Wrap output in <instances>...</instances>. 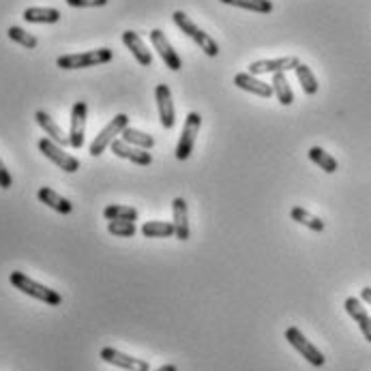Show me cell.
<instances>
[{"instance_id": "cell-1", "label": "cell", "mask_w": 371, "mask_h": 371, "mask_svg": "<svg viewBox=\"0 0 371 371\" xmlns=\"http://www.w3.org/2000/svg\"><path fill=\"white\" fill-rule=\"evenodd\" d=\"M9 281H11V286L15 290H19L21 294L33 296L41 302L50 305V307H58V305L62 302V296L56 290H50L48 286H43V283H37L35 279H30L26 273H21V271H13L9 275Z\"/></svg>"}, {"instance_id": "cell-13", "label": "cell", "mask_w": 371, "mask_h": 371, "mask_svg": "<svg viewBox=\"0 0 371 371\" xmlns=\"http://www.w3.org/2000/svg\"><path fill=\"white\" fill-rule=\"evenodd\" d=\"M155 99H157V110H159V118L163 129H172L174 123H177V114H174V101H172V93L168 84H159L155 89Z\"/></svg>"}, {"instance_id": "cell-32", "label": "cell", "mask_w": 371, "mask_h": 371, "mask_svg": "<svg viewBox=\"0 0 371 371\" xmlns=\"http://www.w3.org/2000/svg\"><path fill=\"white\" fill-rule=\"evenodd\" d=\"M13 187V177L11 172L5 168V163L0 161V189H11Z\"/></svg>"}, {"instance_id": "cell-16", "label": "cell", "mask_w": 371, "mask_h": 371, "mask_svg": "<svg viewBox=\"0 0 371 371\" xmlns=\"http://www.w3.org/2000/svg\"><path fill=\"white\" fill-rule=\"evenodd\" d=\"M35 120H37V125L43 129V131H46V136L52 140V142H56L58 146H71L69 144V136L67 134H64V131H62V127L48 114V112H43V110H39L37 114H35Z\"/></svg>"}, {"instance_id": "cell-4", "label": "cell", "mask_w": 371, "mask_h": 371, "mask_svg": "<svg viewBox=\"0 0 371 371\" xmlns=\"http://www.w3.org/2000/svg\"><path fill=\"white\" fill-rule=\"evenodd\" d=\"M129 127V116L127 114H116L110 123H107L99 134H97V138L91 142V146H89V152L93 157H101L103 152H105V148L107 146H112V142L114 140H118L116 136H123V131Z\"/></svg>"}, {"instance_id": "cell-28", "label": "cell", "mask_w": 371, "mask_h": 371, "mask_svg": "<svg viewBox=\"0 0 371 371\" xmlns=\"http://www.w3.org/2000/svg\"><path fill=\"white\" fill-rule=\"evenodd\" d=\"M221 3L245 9V11H253V13H271L273 11L271 0H221Z\"/></svg>"}, {"instance_id": "cell-20", "label": "cell", "mask_w": 371, "mask_h": 371, "mask_svg": "<svg viewBox=\"0 0 371 371\" xmlns=\"http://www.w3.org/2000/svg\"><path fill=\"white\" fill-rule=\"evenodd\" d=\"M21 17H24L28 24H56L60 19V11L52 7H28Z\"/></svg>"}, {"instance_id": "cell-5", "label": "cell", "mask_w": 371, "mask_h": 371, "mask_svg": "<svg viewBox=\"0 0 371 371\" xmlns=\"http://www.w3.org/2000/svg\"><path fill=\"white\" fill-rule=\"evenodd\" d=\"M286 339H288V343L294 347V350H296L302 359H307V363H311L314 367H322V365L326 363L324 354L318 350V347H316L307 337L300 333V329H296V326H290V329L286 331Z\"/></svg>"}, {"instance_id": "cell-31", "label": "cell", "mask_w": 371, "mask_h": 371, "mask_svg": "<svg viewBox=\"0 0 371 371\" xmlns=\"http://www.w3.org/2000/svg\"><path fill=\"white\" fill-rule=\"evenodd\" d=\"M73 9H86V7H103L107 5V0H64Z\"/></svg>"}, {"instance_id": "cell-23", "label": "cell", "mask_w": 371, "mask_h": 371, "mask_svg": "<svg viewBox=\"0 0 371 371\" xmlns=\"http://www.w3.org/2000/svg\"><path fill=\"white\" fill-rule=\"evenodd\" d=\"M290 217H292L296 224H300V226H305V228H309V230H314V232H324V228H326L320 217L311 215L309 210H305V208H300V206H294V208L290 210Z\"/></svg>"}, {"instance_id": "cell-11", "label": "cell", "mask_w": 371, "mask_h": 371, "mask_svg": "<svg viewBox=\"0 0 371 371\" xmlns=\"http://www.w3.org/2000/svg\"><path fill=\"white\" fill-rule=\"evenodd\" d=\"M296 56H283V58H271V60H253L249 64V73L262 75V73H286L294 71L298 67Z\"/></svg>"}, {"instance_id": "cell-24", "label": "cell", "mask_w": 371, "mask_h": 371, "mask_svg": "<svg viewBox=\"0 0 371 371\" xmlns=\"http://www.w3.org/2000/svg\"><path fill=\"white\" fill-rule=\"evenodd\" d=\"M123 140L131 146H138V148H144V150H150L152 146H155V138L144 134V131H140V129H134V127H127L123 131Z\"/></svg>"}, {"instance_id": "cell-15", "label": "cell", "mask_w": 371, "mask_h": 371, "mask_svg": "<svg viewBox=\"0 0 371 371\" xmlns=\"http://www.w3.org/2000/svg\"><path fill=\"white\" fill-rule=\"evenodd\" d=\"M234 84H236L241 91H247V93L257 95V97H262V99L273 97V86L266 84V82H262V80H257L253 73H236V75H234Z\"/></svg>"}, {"instance_id": "cell-9", "label": "cell", "mask_w": 371, "mask_h": 371, "mask_svg": "<svg viewBox=\"0 0 371 371\" xmlns=\"http://www.w3.org/2000/svg\"><path fill=\"white\" fill-rule=\"evenodd\" d=\"M86 116H89V105H86V101H75L73 107H71V127H69V144H71V148H82L84 146Z\"/></svg>"}, {"instance_id": "cell-26", "label": "cell", "mask_w": 371, "mask_h": 371, "mask_svg": "<svg viewBox=\"0 0 371 371\" xmlns=\"http://www.w3.org/2000/svg\"><path fill=\"white\" fill-rule=\"evenodd\" d=\"M142 234L146 238H168L177 234V230H174L172 221H146L142 226Z\"/></svg>"}, {"instance_id": "cell-30", "label": "cell", "mask_w": 371, "mask_h": 371, "mask_svg": "<svg viewBox=\"0 0 371 371\" xmlns=\"http://www.w3.org/2000/svg\"><path fill=\"white\" fill-rule=\"evenodd\" d=\"M107 232L118 238H131L136 234V224L134 221H107Z\"/></svg>"}, {"instance_id": "cell-14", "label": "cell", "mask_w": 371, "mask_h": 371, "mask_svg": "<svg viewBox=\"0 0 371 371\" xmlns=\"http://www.w3.org/2000/svg\"><path fill=\"white\" fill-rule=\"evenodd\" d=\"M343 307H345L347 316H350V318L359 324V329H361L363 337L371 343V316H369V314H367V309L363 307L361 298H356V296L345 298Z\"/></svg>"}, {"instance_id": "cell-6", "label": "cell", "mask_w": 371, "mask_h": 371, "mask_svg": "<svg viewBox=\"0 0 371 371\" xmlns=\"http://www.w3.org/2000/svg\"><path fill=\"white\" fill-rule=\"evenodd\" d=\"M39 150L46 155L54 165H58L62 172H67V174H73V172H78L80 170V161L73 157V155H69V152H64L62 150V146H58L56 142H52L50 138H43V140H39Z\"/></svg>"}, {"instance_id": "cell-2", "label": "cell", "mask_w": 371, "mask_h": 371, "mask_svg": "<svg viewBox=\"0 0 371 371\" xmlns=\"http://www.w3.org/2000/svg\"><path fill=\"white\" fill-rule=\"evenodd\" d=\"M172 19H174V24H177V26L195 43V46H198L200 50H204L206 56H210V58L219 56V43H217L208 33H204L202 28L195 26L193 19H191L185 11H174Z\"/></svg>"}, {"instance_id": "cell-33", "label": "cell", "mask_w": 371, "mask_h": 371, "mask_svg": "<svg viewBox=\"0 0 371 371\" xmlns=\"http://www.w3.org/2000/svg\"><path fill=\"white\" fill-rule=\"evenodd\" d=\"M361 300H365L367 305H371V288H363L361 290Z\"/></svg>"}, {"instance_id": "cell-12", "label": "cell", "mask_w": 371, "mask_h": 371, "mask_svg": "<svg viewBox=\"0 0 371 371\" xmlns=\"http://www.w3.org/2000/svg\"><path fill=\"white\" fill-rule=\"evenodd\" d=\"M110 148H112V152H114L116 157L127 159V161L136 163V165H150V163H152V155H150L148 150L138 148V146H131V144H127L123 138H120V140H114Z\"/></svg>"}, {"instance_id": "cell-27", "label": "cell", "mask_w": 371, "mask_h": 371, "mask_svg": "<svg viewBox=\"0 0 371 371\" xmlns=\"http://www.w3.org/2000/svg\"><path fill=\"white\" fill-rule=\"evenodd\" d=\"M296 78H298V84L302 86V93L305 95H316L318 93V80L314 75V71L307 67V64L298 62V67L294 69Z\"/></svg>"}, {"instance_id": "cell-3", "label": "cell", "mask_w": 371, "mask_h": 371, "mask_svg": "<svg viewBox=\"0 0 371 371\" xmlns=\"http://www.w3.org/2000/svg\"><path fill=\"white\" fill-rule=\"evenodd\" d=\"M114 58V52L110 48H99L91 52H80V54H64L58 56L56 64L64 71H73V69H89V67H99Z\"/></svg>"}, {"instance_id": "cell-21", "label": "cell", "mask_w": 371, "mask_h": 371, "mask_svg": "<svg viewBox=\"0 0 371 371\" xmlns=\"http://www.w3.org/2000/svg\"><path fill=\"white\" fill-rule=\"evenodd\" d=\"M273 93L281 105H292L294 103V93L290 89V82L286 73H273Z\"/></svg>"}, {"instance_id": "cell-8", "label": "cell", "mask_w": 371, "mask_h": 371, "mask_svg": "<svg viewBox=\"0 0 371 371\" xmlns=\"http://www.w3.org/2000/svg\"><path fill=\"white\" fill-rule=\"evenodd\" d=\"M148 37H150L152 48L159 52L161 60L165 62V67L172 69V71H181V69H183V60H181V56L177 54V50L170 46V41H168V37L163 35V30L152 28V30L148 33Z\"/></svg>"}, {"instance_id": "cell-34", "label": "cell", "mask_w": 371, "mask_h": 371, "mask_svg": "<svg viewBox=\"0 0 371 371\" xmlns=\"http://www.w3.org/2000/svg\"><path fill=\"white\" fill-rule=\"evenodd\" d=\"M155 371H179V369H177V365H163V367H159Z\"/></svg>"}, {"instance_id": "cell-25", "label": "cell", "mask_w": 371, "mask_h": 371, "mask_svg": "<svg viewBox=\"0 0 371 371\" xmlns=\"http://www.w3.org/2000/svg\"><path fill=\"white\" fill-rule=\"evenodd\" d=\"M307 155H309V159H311L318 168H322L326 174H333V172H337V168H339V165H337V159L331 157L329 152H326L324 148H320V146H311Z\"/></svg>"}, {"instance_id": "cell-17", "label": "cell", "mask_w": 371, "mask_h": 371, "mask_svg": "<svg viewBox=\"0 0 371 371\" xmlns=\"http://www.w3.org/2000/svg\"><path fill=\"white\" fill-rule=\"evenodd\" d=\"M123 43L129 48V52L136 56V60L142 64V67H150L152 64V54L146 48V43L142 41V37L134 30H125L123 33Z\"/></svg>"}, {"instance_id": "cell-22", "label": "cell", "mask_w": 371, "mask_h": 371, "mask_svg": "<svg viewBox=\"0 0 371 371\" xmlns=\"http://www.w3.org/2000/svg\"><path fill=\"white\" fill-rule=\"evenodd\" d=\"M103 217L107 221H136L138 210L134 206H123V204H110L103 208Z\"/></svg>"}, {"instance_id": "cell-19", "label": "cell", "mask_w": 371, "mask_h": 371, "mask_svg": "<svg viewBox=\"0 0 371 371\" xmlns=\"http://www.w3.org/2000/svg\"><path fill=\"white\" fill-rule=\"evenodd\" d=\"M37 198H39L41 204L50 206L52 210H56V212H60V215H69V212L73 210V204H71L67 198H62L60 193H56L54 189H50V187H41V189L37 191Z\"/></svg>"}, {"instance_id": "cell-7", "label": "cell", "mask_w": 371, "mask_h": 371, "mask_svg": "<svg viewBox=\"0 0 371 371\" xmlns=\"http://www.w3.org/2000/svg\"><path fill=\"white\" fill-rule=\"evenodd\" d=\"M200 127H202V116H200L198 112L187 114V120H185V127H183V134H181L179 146H177V159L187 161V159L191 157L195 138H198V134H200Z\"/></svg>"}, {"instance_id": "cell-18", "label": "cell", "mask_w": 371, "mask_h": 371, "mask_svg": "<svg viewBox=\"0 0 371 371\" xmlns=\"http://www.w3.org/2000/svg\"><path fill=\"white\" fill-rule=\"evenodd\" d=\"M172 212H174V230H177L179 241H187L189 238V212H187V200L185 198H174L172 202Z\"/></svg>"}, {"instance_id": "cell-29", "label": "cell", "mask_w": 371, "mask_h": 371, "mask_svg": "<svg viewBox=\"0 0 371 371\" xmlns=\"http://www.w3.org/2000/svg\"><path fill=\"white\" fill-rule=\"evenodd\" d=\"M7 35H9V39H11V41L19 43V46H21V48L35 50V48L39 46V41H37V37H35V35H30V33H26L24 28H19V26H11V28L7 30Z\"/></svg>"}, {"instance_id": "cell-10", "label": "cell", "mask_w": 371, "mask_h": 371, "mask_svg": "<svg viewBox=\"0 0 371 371\" xmlns=\"http://www.w3.org/2000/svg\"><path fill=\"white\" fill-rule=\"evenodd\" d=\"M101 361L103 363H110L114 367H120L125 371H150V365L142 359H136V356H129L116 347H103L101 350Z\"/></svg>"}]
</instances>
